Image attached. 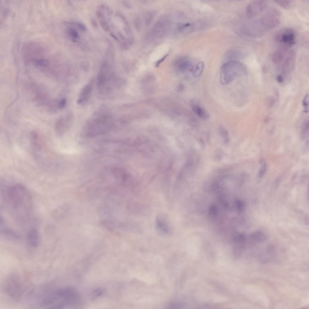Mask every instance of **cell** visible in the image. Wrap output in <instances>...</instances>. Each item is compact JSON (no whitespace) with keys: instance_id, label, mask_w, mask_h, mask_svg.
I'll return each mask as SVG.
<instances>
[{"instance_id":"obj_27","label":"cell","mask_w":309,"mask_h":309,"mask_svg":"<svg viewBox=\"0 0 309 309\" xmlns=\"http://www.w3.org/2000/svg\"><path fill=\"white\" fill-rule=\"evenodd\" d=\"M277 81L279 82L282 83L284 81V78L281 75H278L276 78Z\"/></svg>"},{"instance_id":"obj_13","label":"cell","mask_w":309,"mask_h":309,"mask_svg":"<svg viewBox=\"0 0 309 309\" xmlns=\"http://www.w3.org/2000/svg\"><path fill=\"white\" fill-rule=\"evenodd\" d=\"M244 55L243 53L241 51L234 49L228 51L227 53L226 56L227 59H231L230 60H231L236 59L242 58Z\"/></svg>"},{"instance_id":"obj_26","label":"cell","mask_w":309,"mask_h":309,"mask_svg":"<svg viewBox=\"0 0 309 309\" xmlns=\"http://www.w3.org/2000/svg\"><path fill=\"white\" fill-rule=\"evenodd\" d=\"M77 25L78 27L83 31H85L86 30V28L85 26L82 23L80 22H77Z\"/></svg>"},{"instance_id":"obj_6","label":"cell","mask_w":309,"mask_h":309,"mask_svg":"<svg viewBox=\"0 0 309 309\" xmlns=\"http://www.w3.org/2000/svg\"><path fill=\"white\" fill-rule=\"evenodd\" d=\"M268 3L266 1L255 0L249 3L246 8L247 17L253 19L263 12L267 8Z\"/></svg>"},{"instance_id":"obj_28","label":"cell","mask_w":309,"mask_h":309,"mask_svg":"<svg viewBox=\"0 0 309 309\" xmlns=\"http://www.w3.org/2000/svg\"><path fill=\"white\" fill-rule=\"evenodd\" d=\"M91 24L93 27L97 28V25L96 21L93 19L91 20Z\"/></svg>"},{"instance_id":"obj_3","label":"cell","mask_w":309,"mask_h":309,"mask_svg":"<svg viewBox=\"0 0 309 309\" xmlns=\"http://www.w3.org/2000/svg\"><path fill=\"white\" fill-rule=\"evenodd\" d=\"M56 301H60L50 308L60 309L66 307H76L80 302L78 292L70 287H63L55 290Z\"/></svg>"},{"instance_id":"obj_17","label":"cell","mask_w":309,"mask_h":309,"mask_svg":"<svg viewBox=\"0 0 309 309\" xmlns=\"http://www.w3.org/2000/svg\"><path fill=\"white\" fill-rule=\"evenodd\" d=\"M252 238L254 241L260 242L265 239V235L260 232H256L253 233L251 236Z\"/></svg>"},{"instance_id":"obj_8","label":"cell","mask_w":309,"mask_h":309,"mask_svg":"<svg viewBox=\"0 0 309 309\" xmlns=\"http://www.w3.org/2000/svg\"><path fill=\"white\" fill-rule=\"evenodd\" d=\"M27 239L29 245L32 247H38L40 241V236L38 231L34 228H32L28 231Z\"/></svg>"},{"instance_id":"obj_20","label":"cell","mask_w":309,"mask_h":309,"mask_svg":"<svg viewBox=\"0 0 309 309\" xmlns=\"http://www.w3.org/2000/svg\"><path fill=\"white\" fill-rule=\"evenodd\" d=\"M260 162L261 164V166L259 171L258 176L259 177H261L264 175L266 172V166L263 160L260 159Z\"/></svg>"},{"instance_id":"obj_5","label":"cell","mask_w":309,"mask_h":309,"mask_svg":"<svg viewBox=\"0 0 309 309\" xmlns=\"http://www.w3.org/2000/svg\"><path fill=\"white\" fill-rule=\"evenodd\" d=\"M274 39L279 45V47L289 49L296 43V34L292 29H283L276 33Z\"/></svg>"},{"instance_id":"obj_15","label":"cell","mask_w":309,"mask_h":309,"mask_svg":"<svg viewBox=\"0 0 309 309\" xmlns=\"http://www.w3.org/2000/svg\"><path fill=\"white\" fill-rule=\"evenodd\" d=\"M156 15L154 11H151L147 12L145 15V21L146 25H149Z\"/></svg>"},{"instance_id":"obj_4","label":"cell","mask_w":309,"mask_h":309,"mask_svg":"<svg viewBox=\"0 0 309 309\" xmlns=\"http://www.w3.org/2000/svg\"><path fill=\"white\" fill-rule=\"evenodd\" d=\"M4 290L9 296L18 298L22 295L24 291L22 282L19 277L16 276H11L6 280L4 285Z\"/></svg>"},{"instance_id":"obj_16","label":"cell","mask_w":309,"mask_h":309,"mask_svg":"<svg viewBox=\"0 0 309 309\" xmlns=\"http://www.w3.org/2000/svg\"><path fill=\"white\" fill-rule=\"evenodd\" d=\"M274 2L281 7L286 9L289 8L292 4V1L290 0H277L274 1Z\"/></svg>"},{"instance_id":"obj_22","label":"cell","mask_w":309,"mask_h":309,"mask_svg":"<svg viewBox=\"0 0 309 309\" xmlns=\"http://www.w3.org/2000/svg\"><path fill=\"white\" fill-rule=\"evenodd\" d=\"M302 104L304 108L305 112L308 111V95H306L304 98Z\"/></svg>"},{"instance_id":"obj_11","label":"cell","mask_w":309,"mask_h":309,"mask_svg":"<svg viewBox=\"0 0 309 309\" xmlns=\"http://www.w3.org/2000/svg\"><path fill=\"white\" fill-rule=\"evenodd\" d=\"M92 91V87L89 85L85 86L82 89L77 103L80 104L86 101L89 97Z\"/></svg>"},{"instance_id":"obj_24","label":"cell","mask_w":309,"mask_h":309,"mask_svg":"<svg viewBox=\"0 0 309 309\" xmlns=\"http://www.w3.org/2000/svg\"><path fill=\"white\" fill-rule=\"evenodd\" d=\"M66 99L63 98L60 100L59 101L58 104L59 107L60 108H62L64 107L66 103Z\"/></svg>"},{"instance_id":"obj_29","label":"cell","mask_w":309,"mask_h":309,"mask_svg":"<svg viewBox=\"0 0 309 309\" xmlns=\"http://www.w3.org/2000/svg\"><path fill=\"white\" fill-rule=\"evenodd\" d=\"M123 5L126 7L129 8H130L131 7V5H130V4L129 3L126 1H124L123 2Z\"/></svg>"},{"instance_id":"obj_14","label":"cell","mask_w":309,"mask_h":309,"mask_svg":"<svg viewBox=\"0 0 309 309\" xmlns=\"http://www.w3.org/2000/svg\"><path fill=\"white\" fill-rule=\"evenodd\" d=\"M204 67V63L201 61L198 62L193 65L191 70L193 76L197 77L200 75L203 72Z\"/></svg>"},{"instance_id":"obj_12","label":"cell","mask_w":309,"mask_h":309,"mask_svg":"<svg viewBox=\"0 0 309 309\" xmlns=\"http://www.w3.org/2000/svg\"><path fill=\"white\" fill-rule=\"evenodd\" d=\"M156 226L157 228L163 234H167L168 233V225L166 222L163 219L161 218H158L156 221ZM161 231L160 232H161Z\"/></svg>"},{"instance_id":"obj_23","label":"cell","mask_w":309,"mask_h":309,"mask_svg":"<svg viewBox=\"0 0 309 309\" xmlns=\"http://www.w3.org/2000/svg\"><path fill=\"white\" fill-rule=\"evenodd\" d=\"M134 24L136 28L139 30L141 29V23L140 19L139 18H136L134 20Z\"/></svg>"},{"instance_id":"obj_21","label":"cell","mask_w":309,"mask_h":309,"mask_svg":"<svg viewBox=\"0 0 309 309\" xmlns=\"http://www.w3.org/2000/svg\"><path fill=\"white\" fill-rule=\"evenodd\" d=\"M100 24L103 29L106 31H108L110 30L108 25L105 18L100 19Z\"/></svg>"},{"instance_id":"obj_7","label":"cell","mask_w":309,"mask_h":309,"mask_svg":"<svg viewBox=\"0 0 309 309\" xmlns=\"http://www.w3.org/2000/svg\"><path fill=\"white\" fill-rule=\"evenodd\" d=\"M168 24L167 21L165 19L157 21L151 30L152 37H161L164 35L167 31Z\"/></svg>"},{"instance_id":"obj_2","label":"cell","mask_w":309,"mask_h":309,"mask_svg":"<svg viewBox=\"0 0 309 309\" xmlns=\"http://www.w3.org/2000/svg\"><path fill=\"white\" fill-rule=\"evenodd\" d=\"M247 68L242 63L236 60L229 61L221 66L220 71V81L223 85L228 84L238 77L245 75Z\"/></svg>"},{"instance_id":"obj_18","label":"cell","mask_w":309,"mask_h":309,"mask_svg":"<svg viewBox=\"0 0 309 309\" xmlns=\"http://www.w3.org/2000/svg\"><path fill=\"white\" fill-rule=\"evenodd\" d=\"M68 33L72 40L75 41L78 37V32L74 29L70 28L68 30Z\"/></svg>"},{"instance_id":"obj_10","label":"cell","mask_w":309,"mask_h":309,"mask_svg":"<svg viewBox=\"0 0 309 309\" xmlns=\"http://www.w3.org/2000/svg\"><path fill=\"white\" fill-rule=\"evenodd\" d=\"M6 224L0 226V234L4 237L13 241L19 240L20 237L18 234L11 228L5 226Z\"/></svg>"},{"instance_id":"obj_25","label":"cell","mask_w":309,"mask_h":309,"mask_svg":"<svg viewBox=\"0 0 309 309\" xmlns=\"http://www.w3.org/2000/svg\"><path fill=\"white\" fill-rule=\"evenodd\" d=\"M168 54H166L161 59H160L158 60L155 63V66L156 67H158L159 65L165 60L167 57L168 56Z\"/></svg>"},{"instance_id":"obj_19","label":"cell","mask_w":309,"mask_h":309,"mask_svg":"<svg viewBox=\"0 0 309 309\" xmlns=\"http://www.w3.org/2000/svg\"><path fill=\"white\" fill-rule=\"evenodd\" d=\"M36 65L42 67H46L49 64L48 61L45 59H40L37 60L35 62Z\"/></svg>"},{"instance_id":"obj_1","label":"cell","mask_w":309,"mask_h":309,"mask_svg":"<svg viewBox=\"0 0 309 309\" xmlns=\"http://www.w3.org/2000/svg\"><path fill=\"white\" fill-rule=\"evenodd\" d=\"M2 195L16 221L22 225L28 222L31 216L32 204L26 188L21 184H15L9 187Z\"/></svg>"},{"instance_id":"obj_9","label":"cell","mask_w":309,"mask_h":309,"mask_svg":"<svg viewBox=\"0 0 309 309\" xmlns=\"http://www.w3.org/2000/svg\"><path fill=\"white\" fill-rule=\"evenodd\" d=\"M190 105L193 112L199 117L205 119L209 118V114L196 100L195 99L192 100L190 102Z\"/></svg>"}]
</instances>
